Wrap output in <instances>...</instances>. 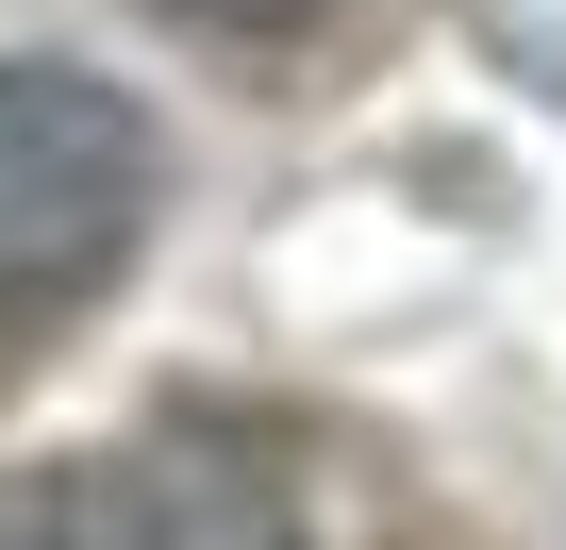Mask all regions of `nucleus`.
Returning a JSON list of instances; mask_svg holds the SVG:
<instances>
[{
	"label": "nucleus",
	"mask_w": 566,
	"mask_h": 550,
	"mask_svg": "<svg viewBox=\"0 0 566 550\" xmlns=\"http://www.w3.org/2000/svg\"><path fill=\"white\" fill-rule=\"evenodd\" d=\"M150 101L101 68H0V318L84 301L101 267L150 234Z\"/></svg>",
	"instance_id": "f257e3e1"
},
{
	"label": "nucleus",
	"mask_w": 566,
	"mask_h": 550,
	"mask_svg": "<svg viewBox=\"0 0 566 550\" xmlns=\"http://www.w3.org/2000/svg\"><path fill=\"white\" fill-rule=\"evenodd\" d=\"M34 550H301V484L233 417H167V434H117V450L51 467Z\"/></svg>",
	"instance_id": "f03ea898"
},
{
	"label": "nucleus",
	"mask_w": 566,
	"mask_h": 550,
	"mask_svg": "<svg viewBox=\"0 0 566 550\" xmlns=\"http://www.w3.org/2000/svg\"><path fill=\"white\" fill-rule=\"evenodd\" d=\"M167 18H301V0H167Z\"/></svg>",
	"instance_id": "7ed1b4c3"
}]
</instances>
